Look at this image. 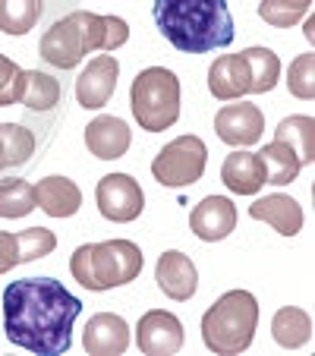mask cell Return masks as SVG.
Returning a JSON list of instances; mask_svg holds the SVG:
<instances>
[{
	"mask_svg": "<svg viewBox=\"0 0 315 356\" xmlns=\"http://www.w3.org/2000/svg\"><path fill=\"white\" fill-rule=\"evenodd\" d=\"M82 300L54 277H26L3 290L7 341L35 356H60L73 347V325Z\"/></svg>",
	"mask_w": 315,
	"mask_h": 356,
	"instance_id": "6da1fadb",
	"label": "cell"
},
{
	"mask_svg": "<svg viewBox=\"0 0 315 356\" xmlns=\"http://www.w3.org/2000/svg\"><path fill=\"white\" fill-rule=\"evenodd\" d=\"M152 16L180 54H208L234 41L227 0H154Z\"/></svg>",
	"mask_w": 315,
	"mask_h": 356,
	"instance_id": "7a4b0ae2",
	"label": "cell"
},
{
	"mask_svg": "<svg viewBox=\"0 0 315 356\" xmlns=\"http://www.w3.org/2000/svg\"><path fill=\"white\" fill-rule=\"evenodd\" d=\"M73 277L92 293L136 281L142 271V249L133 240H104L82 243L70 259Z\"/></svg>",
	"mask_w": 315,
	"mask_h": 356,
	"instance_id": "3957f363",
	"label": "cell"
},
{
	"mask_svg": "<svg viewBox=\"0 0 315 356\" xmlns=\"http://www.w3.org/2000/svg\"><path fill=\"white\" fill-rule=\"evenodd\" d=\"M259 328V302L249 290H227L202 316V341L211 353L236 356L249 350Z\"/></svg>",
	"mask_w": 315,
	"mask_h": 356,
	"instance_id": "277c9868",
	"label": "cell"
},
{
	"mask_svg": "<svg viewBox=\"0 0 315 356\" xmlns=\"http://www.w3.org/2000/svg\"><path fill=\"white\" fill-rule=\"evenodd\" d=\"M133 117L148 133H164L180 120V79L174 70L148 67L133 79L129 88Z\"/></svg>",
	"mask_w": 315,
	"mask_h": 356,
	"instance_id": "5b68a950",
	"label": "cell"
},
{
	"mask_svg": "<svg viewBox=\"0 0 315 356\" xmlns=\"http://www.w3.org/2000/svg\"><path fill=\"white\" fill-rule=\"evenodd\" d=\"M208 164V145L199 136H180V139L168 142V145L154 155L152 177L161 186L183 189L189 183H199Z\"/></svg>",
	"mask_w": 315,
	"mask_h": 356,
	"instance_id": "8992f818",
	"label": "cell"
},
{
	"mask_svg": "<svg viewBox=\"0 0 315 356\" xmlns=\"http://www.w3.org/2000/svg\"><path fill=\"white\" fill-rule=\"evenodd\" d=\"M95 199H98V211L101 218L117 224H129L142 215L145 209V195H142L139 183L129 174H108L101 177L95 186Z\"/></svg>",
	"mask_w": 315,
	"mask_h": 356,
	"instance_id": "52a82bcc",
	"label": "cell"
},
{
	"mask_svg": "<svg viewBox=\"0 0 315 356\" xmlns=\"http://www.w3.org/2000/svg\"><path fill=\"white\" fill-rule=\"evenodd\" d=\"M38 51H41V57H45L51 67H57V70L79 67V60L88 54L79 13L63 16L60 22H54V26L47 29L45 38H41V44H38Z\"/></svg>",
	"mask_w": 315,
	"mask_h": 356,
	"instance_id": "ba28073f",
	"label": "cell"
},
{
	"mask_svg": "<svg viewBox=\"0 0 315 356\" xmlns=\"http://www.w3.org/2000/svg\"><path fill=\"white\" fill-rule=\"evenodd\" d=\"M136 347L145 356H170L183 347V325L168 309H148L136 325Z\"/></svg>",
	"mask_w": 315,
	"mask_h": 356,
	"instance_id": "9c48e42d",
	"label": "cell"
},
{
	"mask_svg": "<svg viewBox=\"0 0 315 356\" xmlns=\"http://www.w3.org/2000/svg\"><path fill=\"white\" fill-rule=\"evenodd\" d=\"M117 76H120V63H117L114 54H98L82 76L76 79V101L79 108L86 111H101L111 101L117 88Z\"/></svg>",
	"mask_w": 315,
	"mask_h": 356,
	"instance_id": "30bf717a",
	"label": "cell"
},
{
	"mask_svg": "<svg viewBox=\"0 0 315 356\" xmlns=\"http://www.w3.org/2000/svg\"><path fill=\"white\" fill-rule=\"evenodd\" d=\"M215 133L224 145H255L265 133V117L255 104L243 101V104H224L215 117Z\"/></svg>",
	"mask_w": 315,
	"mask_h": 356,
	"instance_id": "8fae6325",
	"label": "cell"
},
{
	"mask_svg": "<svg viewBox=\"0 0 315 356\" xmlns=\"http://www.w3.org/2000/svg\"><path fill=\"white\" fill-rule=\"evenodd\" d=\"M154 281H158L164 296H170V300H177V302H186V300H193L195 290H199V271H195L193 259H189L186 252L168 249V252L158 259V265H154Z\"/></svg>",
	"mask_w": 315,
	"mask_h": 356,
	"instance_id": "7c38bea8",
	"label": "cell"
},
{
	"mask_svg": "<svg viewBox=\"0 0 315 356\" xmlns=\"http://www.w3.org/2000/svg\"><path fill=\"white\" fill-rule=\"evenodd\" d=\"M189 227L205 243L224 240L236 227V205L227 195H205L193 209V215H189Z\"/></svg>",
	"mask_w": 315,
	"mask_h": 356,
	"instance_id": "4fadbf2b",
	"label": "cell"
},
{
	"mask_svg": "<svg viewBox=\"0 0 315 356\" xmlns=\"http://www.w3.org/2000/svg\"><path fill=\"white\" fill-rule=\"evenodd\" d=\"M82 347L92 356H120L129 347V325L123 316L114 312H98L88 318L86 334H82Z\"/></svg>",
	"mask_w": 315,
	"mask_h": 356,
	"instance_id": "5bb4252c",
	"label": "cell"
},
{
	"mask_svg": "<svg viewBox=\"0 0 315 356\" xmlns=\"http://www.w3.org/2000/svg\"><path fill=\"white\" fill-rule=\"evenodd\" d=\"M129 142H133V133H129V127L120 117L101 114L86 127V148L101 161L123 158L129 152Z\"/></svg>",
	"mask_w": 315,
	"mask_h": 356,
	"instance_id": "9a60e30c",
	"label": "cell"
},
{
	"mask_svg": "<svg viewBox=\"0 0 315 356\" xmlns=\"http://www.w3.org/2000/svg\"><path fill=\"white\" fill-rule=\"evenodd\" d=\"M249 218L275 227L281 236H296L302 230V209L293 195H265V199H255L249 205Z\"/></svg>",
	"mask_w": 315,
	"mask_h": 356,
	"instance_id": "2e32d148",
	"label": "cell"
},
{
	"mask_svg": "<svg viewBox=\"0 0 315 356\" xmlns=\"http://www.w3.org/2000/svg\"><path fill=\"white\" fill-rule=\"evenodd\" d=\"M208 92L218 101H236L249 95V67L243 54H224L208 67Z\"/></svg>",
	"mask_w": 315,
	"mask_h": 356,
	"instance_id": "e0dca14e",
	"label": "cell"
},
{
	"mask_svg": "<svg viewBox=\"0 0 315 356\" xmlns=\"http://www.w3.org/2000/svg\"><path fill=\"white\" fill-rule=\"evenodd\" d=\"M221 180L234 195H255L265 186V164L259 152H230L221 164Z\"/></svg>",
	"mask_w": 315,
	"mask_h": 356,
	"instance_id": "ac0fdd59",
	"label": "cell"
},
{
	"mask_svg": "<svg viewBox=\"0 0 315 356\" xmlns=\"http://www.w3.org/2000/svg\"><path fill=\"white\" fill-rule=\"evenodd\" d=\"M35 205L51 218H73L82 205V189L70 177H45L35 186Z\"/></svg>",
	"mask_w": 315,
	"mask_h": 356,
	"instance_id": "d6986e66",
	"label": "cell"
},
{
	"mask_svg": "<svg viewBox=\"0 0 315 356\" xmlns=\"http://www.w3.org/2000/svg\"><path fill=\"white\" fill-rule=\"evenodd\" d=\"M76 13H79V22L86 29L88 54H95V51H117L120 44H127L129 38L127 19H120V16H98V13H88V10H76Z\"/></svg>",
	"mask_w": 315,
	"mask_h": 356,
	"instance_id": "ffe728a7",
	"label": "cell"
},
{
	"mask_svg": "<svg viewBox=\"0 0 315 356\" xmlns=\"http://www.w3.org/2000/svg\"><path fill=\"white\" fill-rule=\"evenodd\" d=\"M271 334L284 350L306 347L309 337H312V318L300 306H281L271 318Z\"/></svg>",
	"mask_w": 315,
	"mask_h": 356,
	"instance_id": "44dd1931",
	"label": "cell"
},
{
	"mask_svg": "<svg viewBox=\"0 0 315 356\" xmlns=\"http://www.w3.org/2000/svg\"><path fill=\"white\" fill-rule=\"evenodd\" d=\"M275 142H284L287 148H293V155L300 158V164H312L315 158V120L306 114L287 117L277 123Z\"/></svg>",
	"mask_w": 315,
	"mask_h": 356,
	"instance_id": "7402d4cb",
	"label": "cell"
},
{
	"mask_svg": "<svg viewBox=\"0 0 315 356\" xmlns=\"http://www.w3.org/2000/svg\"><path fill=\"white\" fill-rule=\"evenodd\" d=\"M249 67V95H265L281 79V57L268 47H246L243 51Z\"/></svg>",
	"mask_w": 315,
	"mask_h": 356,
	"instance_id": "603a6c76",
	"label": "cell"
},
{
	"mask_svg": "<svg viewBox=\"0 0 315 356\" xmlns=\"http://www.w3.org/2000/svg\"><path fill=\"white\" fill-rule=\"evenodd\" d=\"M259 158L265 164V183H275V186H287L300 177L302 164L293 155V148H287L284 142H268V145L259 148Z\"/></svg>",
	"mask_w": 315,
	"mask_h": 356,
	"instance_id": "cb8c5ba5",
	"label": "cell"
},
{
	"mask_svg": "<svg viewBox=\"0 0 315 356\" xmlns=\"http://www.w3.org/2000/svg\"><path fill=\"white\" fill-rule=\"evenodd\" d=\"M19 101L29 111H54V104L60 101V82L51 73L41 70H26L22 76V95Z\"/></svg>",
	"mask_w": 315,
	"mask_h": 356,
	"instance_id": "d4e9b609",
	"label": "cell"
},
{
	"mask_svg": "<svg viewBox=\"0 0 315 356\" xmlns=\"http://www.w3.org/2000/svg\"><path fill=\"white\" fill-rule=\"evenodd\" d=\"M35 209H38V205H35V186L32 183L16 180V177L0 180V218L13 221V218L32 215Z\"/></svg>",
	"mask_w": 315,
	"mask_h": 356,
	"instance_id": "484cf974",
	"label": "cell"
},
{
	"mask_svg": "<svg viewBox=\"0 0 315 356\" xmlns=\"http://www.w3.org/2000/svg\"><path fill=\"white\" fill-rule=\"evenodd\" d=\"M41 19V0H0V32L26 35Z\"/></svg>",
	"mask_w": 315,
	"mask_h": 356,
	"instance_id": "4316f807",
	"label": "cell"
},
{
	"mask_svg": "<svg viewBox=\"0 0 315 356\" xmlns=\"http://www.w3.org/2000/svg\"><path fill=\"white\" fill-rule=\"evenodd\" d=\"M0 148H3V168H19L32 158L35 136L19 123H0Z\"/></svg>",
	"mask_w": 315,
	"mask_h": 356,
	"instance_id": "83f0119b",
	"label": "cell"
},
{
	"mask_svg": "<svg viewBox=\"0 0 315 356\" xmlns=\"http://www.w3.org/2000/svg\"><path fill=\"white\" fill-rule=\"evenodd\" d=\"M312 0H261L259 16L275 29H293L309 13Z\"/></svg>",
	"mask_w": 315,
	"mask_h": 356,
	"instance_id": "f1b7e54d",
	"label": "cell"
},
{
	"mask_svg": "<svg viewBox=\"0 0 315 356\" xmlns=\"http://www.w3.org/2000/svg\"><path fill=\"white\" fill-rule=\"evenodd\" d=\"M287 88L293 98L312 101L315 98V54H300L287 70Z\"/></svg>",
	"mask_w": 315,
	"mask_h": 356,
	"instance_id": "f546056e",
	"label": "cell"
},
{
	"mask_svg": "<svg viewBox=\"0 0 315 356\" xmlns=\"http://www.w3.org/2000/svg\"><path fill=\"white\" fill-rule=\"evenodd\" d=\"M16 243H19V265L22 262H35L41 256H51L57 249V236L47 227H29L22 234H16Z\"/></svg>",
	"mask_w": 315,
	"mask_h": 356,
	"instance_id": "4dcf8cb0",
	"label": "cell"
},
{
	"mask_svg": "<svg viewBox=\"0 0 315 356\" xmlns=\"http://www.w3.org/2000/svg\"><path fill=\"white\" fill-rule=\"evenodd\" d=\"M22 76H26V70H19V63H13L7 54H0V108L19 104Z\"/></svg>",
	"mask_w": 315,
	"mask_h": 356,
	"instance_id": "1f68e13d",
	"label": "cell"
},
{
	"mask_svg": "<svg viewBox=\"0 0 315 356\" xmlns=\"http://www.w3.org/2000/svg\"><path fill=\"white\" fill-rule=\"evenodd\" d=\"M16 265H19V243H16V234H3V230H0V275H7Z\"/></svg>",
	"mask_w": 315,
	"mask_h": 356,
	"instance_id": "d6a6232c",
	"label": "cell"
},
{
	"mask_svg": "<svg viewBox=\"0 0 315 356\" xmlns=\"http://www.w3.org/2000/svg\"><path fill=\"white\" fill-rule=\"evenodd\" d=\"M312 29H315V22H312V19H309V22H306V38H309V41H312V38H315V32H312Z\"/></svg>",
	"mask_w": 315,
	"mask_h": 356,
	"instance_id": "836d02e7",
	"label": "cell"
},
{
	"mask_svg": "<svg viewBox=\"0 0 315 356\" xmlns=\"http://www.w3.org/2000/svg\"><path fill=\"white\" fill-rule=\"evenodd\" d=\"M0 170H3V148H0Z\"/></svg>",
	"mask_w": 315,
	"mask_h": 356,
	"instance_id": "e575fe53",
	"label": "cell"
}]
</instances>
